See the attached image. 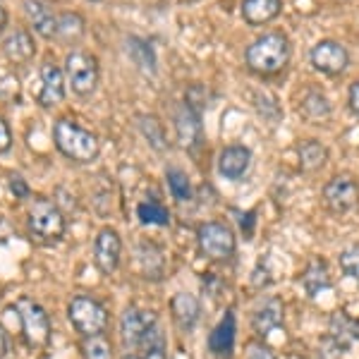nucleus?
<instances>
[{"label": "nucleus", "instance_id": "f257e3e1", "mask_svg": "<svg viewBox=\"0 0 359 359\" xmlns=\"http://www.w3.org/2000/svg\"><path fill=\"white\" fill-rule=\"evenodd\" d=\"M290 60V41L285 34L269 32L247 48V67L257 74H276Z\"/></svg>", "mask_w": 359, "mask_h": 359}, {"label": "nucleus", "instance_id": "f03ea898", "mask_svg": "<svg viewBox=\"0 0 359 359\" xmlns=\"http://www.w3.org/2000/svg\"><path fill=\"white\" fill-rule=\"evenodd\" d=\"M53 139L57 151L77 163H91L101 151V144L94 132L79 127L74 120H57L53 127Z\"/></svg>", "mask_w": 359, "mask_h": 359}, {"label": "nucleus", "instance_id": "7ed1b4c3", "mask_svg": "<svg viewBox=\"0 0 359 359\" xmlns=\"http://www.w3.org/2000/svg\"><path fill=\"white\" fill-rule=\"evenodd\" d=\"M69 323L74 326L82 338H94V335H103L108 328V311L98 299L89 297V294H77L67 306Z\"/></svg>", "mask_w": 359, "mask_h": 359}, {"label": "nucleus", "instance_id": "20e7f679", "mask_svg": "<svg viewBox=\"0 0 359 359\" xmlns=\"http://www.w3.org/2000/svg\"><path fill=\"white\" fill-rule=\"evenodd\" d=\"M196 242H199V249L206 259L211 262H228V259L235 257V235L233 230L225 223L218 221H208L204 225H199L196 230Z\"/></svg>", "mask_w": 359, "mask_h": 359}, {"label": "nucleus", "instance_id": "39448f33", "mask_svg": "<svg viewBox=\"0 0 359 359\" xmlns=\"http://www.w3.org/2000/svg\"><path fill=\"white\" fill-rule=\"evenodd\" d=\"M17 314L22 318V333H25V340L29 347L39 350V347H46L50 340V321L48 314L41 304H36L32 297H20L17 299Z\"/></svg>", "mask_w": 359, "mask_h": 359}, {"label": "nucleus", "instance_id": "423d86ee", "mask_svg": "<svg viewBox=\"0 0 359 359\" xmlns=\"http://www.w3.org/2000/svg\"><path fill=\"white\" fill-rule=\"evenodd\" d=\"M29 233L41 242H57L65 235V218L60 208L46 199H36L29 211Z\"/></svg>", "mask_w": 359, "mask_h": 359}, {"label": "nucleus", "instance_id": "0eeeda50", "mask_svg": "<svg viewBox=\"0 0 359 359\" xmlns=\"http://www.w3.org/2000/svg\"><path fill=\"white\" fill-rule=\"evenodd\" d=\"M67 84L77 96H91L98 84V60L91 53L74 50L65 60Z\"/></svg>", "mask_w": 359, "mask_h": 359}, {"label": "nucleus", "instance_id": "6e6552de", "mask_svg": "<svg viewBox=\"0 0 359 359\" xmlns=\"http://www.w3.org/2000/svg\"><path fill=\"white\" fill-rule=\"evenodd\" d=\"M158 316L151 309L127 306L123 318H120V338H123L125 350L139 347L147 338H151V333L158 331Z\"/></svg>", "mask_w": 359, "mask_h": 359}, {"label": "nucleus", "instance_id": "1a4fd4ad", "mask_svg": "<svg viewBox=\"0 0 359 359\" xmlns=\"http://www.w3.org/2000/svg\"><path fill=\"white\" fill-rule=\"evenodd\" d=\"M359 347V321L347 316L345 311H338L331 318L326 338V355L340 359L343 355H350Z\"/></svg>", "mask_w": 359, "mask_h": 359}, {"label": "nucleus", "instance_id": "9d476101", "mask_svg": "<svg viewBox=\"0 0 359 359\" xmlns=\"http://www.w3.org/2000/svg\"><path fill=\"white\" fill-rule=\"evenodd\" d=\"M309 57H311V65H314L318 72L328 74V77H338V74H343L347 65H350V55H347L345 46L338 41H331V39L318 41L314 48H311Z\"/></svg>", "mask_w": 359, "mask_h": 359}, {"label": "nucleus", "instance_id": "9b49d317", "mask_svg": "<svg viewBox=\"0 0 359 359\" xmlns=\"http://www.w3.org/2000/svg\"><path fill=\"white\" fill-rule=\"evenodd\" d=\"M323 201L333 213H347L359 204V184L355 177L338 175L323 187Z\"/></svg>", "mask_w": 359, "mask_h": 359}, {"label": "nucleus", "instance_id": "f8f14e48", "mask_svg": "<svg viewBox=\"0 0 359 359\" xmlns=\"http://www.w3.org/2000/svg\"><path fill=\"white\" fill-rule=\"evenodd\" d=\"M120 252H123V242L120 235L113 228H103L94 240V264L101 273L111 276L115 273L120 264Z\"/></svg>", "mask_w": 359, "mask_h": 359}, {"label": "nucleus", "instance_id": "ddd939ff", "mask_svg": "<svg viewBox=\"0 0 359 359\" xmlns=\"http://www.w3.org/2000/svg\"><path fill=\"white\" fill-rule=\"evenodd\" d=\"M39 79H41V86L36 89V101L43 108L57 106L65 98V77H62V69L53 65V62H43Z\"/></svg>", "mask_w": 359, "mask_h": 359}, {"label": "nucleus", "instance_id": "4468645a", "mask_svg": "<svg viewBox=\"0 0 359 359\" xmlns=\"http://www.w3.org/2000/svg\"><path fill=\"white\" fill-rule=\"evenodd\" d=\"M283 323V302L278 297H266L257 306L252 314V326L259 338H269L276 328Z\"/></svg>", "mask_w": 359, "mask_h": 359}, {"label": "nucleus", "instance_id": "2eb2a0df", "mask_svg": "<svg viewBox=\"0 0 359 359\" xmlns=\"http://www.w3.org/2000/svg\"><path fill=\"white\" fill-rule=\"evenodd\" d=\"M235 338H237V323L233 311H225V316L218 321V326L213 328L208 335V350L221 359H230L235 350Z\"/></svg>", "mask_w": 359, "mask_h": 359}, {"label": "nucleus", "instance_id": "dca6fc26", "mask_svg": "<svg viewBox=\"0 0 359 359\" xmlns=\"http://www.w3.org/2000/svg\"><path fill=\"white\" fill-rule=\"evenodd\" d=\"M170 311H172V321L182 333L194 331V326L199 323L201 316V304L194 294L189 292H177L175 297L170 299Z\"/></svg>", "mask_w": 359, "mask_h": 359}, {"label": "nucleus", "instance_id": "f3484780", "mask_svg": "<svg viewBox=\"0 0 359 359\" xmlns=\"http://www.w3.org/2000/svg\"><path fill=\"white\" fill-rule=\"evenodd\" d=\"M22 8L29 20V25L34 27V32L43 39L57 36V17L50 13V8L41 0H22Z\"/></svg>", "mask_w": 359, "mask_h": 359}, {"label": "nucleus", "instance_id": "a211bd4d", "mask_svg": "<svg viewBox=\"0 0 359 359\" xmlns=\"http://www.w3.org/2000/svg\"><path fill=\"white\" fill-rule=\"evenodd\" d=\"M3 53L13 65H27L36 55V43L27 29H17L3 41Z\"/></svg>", "mask_w": 359, "mask_h": 359}, {"label": "nucleus", "instance_id": "6ab92c4d", "mask_svg": "<svg viewBox=\"0 0 359 359\" xmlns=\"http://www.w3.org/2000/svg\"><path fill=\"white\" fill-rule=\"evenodd\" d=\"M252 165V151L247 147H228L218 156V172L225 180H240Z\"/></svg>", "mask_w": 359, "mask_h": 359}, {"label": "nucleus", "instance_id": "aec40b11", "mask_svg": "<svg viewBox=\"0 0 359 359\" xmlns=\"http://www.w3.org/2000/svg\"><path fill=\"white\" fill-rule=\"evenodd\" d=\"M175 130L177 139L184 149H194L201 139V123H199V113L192 103H184L175 115Z\"/></svg>", "mask_w": 359, "mask_h": 359}, {"label": "nucleus", "instance_id": "412c9836", "mask_svg": "<svg viewBox=\"0 0 359 359\" xmlns=\"http://www.w3.org/2000/svg\"><path fill=\"white\" fill-rule=\"evenodd\" d=\"M283 0H245L242 3V17L247 25L262 27L269 25L271 20H276L280 15Z\"/></svg>", "mask_w": 359, "mask_h": 359}, {"label": "nucleus", "instance_id": "4be33fe9", "mask_svg": "<svg viewBox=\"0 0 359 359\" xmlns=\"http://www.w3.org/2000/svg\"><path fill=\"white\" fill-rule=\"evenodd\" d=\"M331 285L333 283H331V273H328V264L323 262V259H314V262L306 266V271L302 273L304 292L309 294V297H316V294L328 290Z\"/></svg>", "mask_w": 359, "mask_h": 359}, {"label": "nucleus", "instance_id": "5701e85b", "mask_svg": "<svg viewBox=\"0 0 359 359\" xmlns=\"http://www.w3.org/2000/svg\"><path fill=\"white\" fill-rule=\"evenodd\" d=\"M123 359H165V335L163 331H154L151 338H147L139 347L125 350Z\"/></svg>", "mask_w": 359, "mask_h": 359}, {"label": "nucleus", "instance_id": "b1692460", "mask_svg": "<svg viewBox=\"0 0 359 359\" xmlns=\"http://www.w3.org/2000/svg\"><path fill=\"white\" fill-rule=\"evenodd\" d=\"M299 111H302L304 118L311 120V123H321V120L331 118V103H328V98L323 96L321 91H309V94L302 98Z\"/></svg>", "mask_w": 359, "mask_h": 359}, {"label": "nucleus", "instance_id": "393cba45", "mask_svg": "<svg viewBox=\"0 0 359 359\" xmlns=\"http://www.w3.org/2000/svg\"><path fill=\"white\" fill-rule=\"evenodd\" d=\"M137 218L144 225H161V228L170 225V211H168V208L156 199L142 201V204L137 206Z\"/></svg>", "mask_w": 359, "mask_h": 359}, {"label": "nucleus", "instance_id": "a878e982", "mask_svg": "<svg viewBox=\"0 0 359 359\" xmlns=\"http://www.w3.org/2000/svg\"><path fill=\"white\" fill-rule=\"evenodd\" d=\"M297 154H299V163H302L304 170H316V168H321L328 158L326 147H321V144L314 142V139L299 144Z\"/></svg>", "mask_w": 359, "mask_h": 359}, {"label": "nucleus", "instance_id": "bb28decb", "mask_svg": "<svg viewBox=\"0 0 359 359\" xmlns=\"http://www.w3.org/2000/svg\"><path fill=\"white\" fill-rule=\"evenodd\" d=\"M57 36L65 41H79L84 36V20L77 13H65L57 20Z\"/></svg>", "mask_w": 359, "mask_h": 359}, {"label": "nucleus", "instance_id": "cd10ccee", "mask_svg": "<svg viewBox=\"0 0 359 359\" xmlns=\"http://www.w3.org/2000/svg\"><path fill=\"white\" fill-rule=\"evenodd\" d=\"M168 187H170V194L175 196L177 201L192 199V184H189V177L184 175L182 170H177V168L168 170Z\"/></svg>", "mask_w": 359, "mask_h": 359}, {"label": "nucleus", "instance_id": "c85d7f7f", "mask_svg": "<svg viewBox=\"0 0 359 359\" xmlns=\"http://www.w3.org/2000/svg\"><path fill=\"white\" fill-rule=\"evenodd\" d=\"M82 355L84 359H113V347L103 335H94V338H84Z\"/></svg>", "mask_w": 359, "mask_h": 359}, {"label": "nucleus", "instance_id": "c756f323", "mask_svg": "<svg viewBox=\"0 0 359 359\" xmlns=\"http://www.w3.org/2000/svg\"><path fill=\"white\" fill-rule=\"evenodd\" d=\"M142 123H139V127H142V132H144V137L151 142V147L154 149H163L165 144H163V127H161V123L156 118H139Z\"/></svg>", "mask_w": 359, "mask_h": 359}, {"label": "nucleus", "instance_id": "7c9ffc66", "mask_svg": "<svg viewBox=\"0 0 359 359\" xmlns=\"http://www.w3.org/2000/svg\"><path fill=\"white\" fill-rule=\"evenodd\" d=\"M340 269L345 271V276H350L352 280L359 283V245L347 247L343 254H340Z\"/></svg>", "mask_w": 359, "mask_h": 359}, {"label": "nucleus", "instance_id": "2f4dec72", "mask_svg": "<svg viewBox=\"0 0 359 359\" xmlns=\"http://www.w3.org/2000/svg\"><path fill=\"white\" fill-rule=\"evenodd\" d=\"M20 96V82L10 69L0 67V98H17Z\"/></svg>", "mask_w": 359, "mask_h": 359}, {"label": "nucleus", "instance_id": "473e14b6", "mask_svg": "<svg viewBox=\"0 0 359 359\" xmlns=\"http://www.w3.org/2000/svg\"><path fill=\"white\" fill-rule=\"evenodd\" d=\"M10 147H13V135H10L8 123H5V120L0 118V154L10 151Z\"/></svg>", "mask_w": 359, "mask_h": 359}, {"label": "nucleus", "instance_id": "72a5a7b5", "mask_svg": "<svg viewBox=\"0 0 359 359\" xmlns=\"http://www.w3.org/2000/svg\"><path fill=\"white\" fill-rule=\"evenodd\" d=\"M247 359H276V355L269 350V347H264V345H254L252 350H249Z\"/></svg>", "mask_w": 359, "mask_h": 359}, {"label": "nucleus", "instance_id": "f704fd0d", "mask_svg": "<svg viewBox=\"0 0 359 359\" xmlns=\"http://www.w3.org/2000/svg\"><path fill=\"white\" fill-rule=\"evenodd\" d=\"M347 101H350L352 113L359 115V82H355L350 86V94H347Z\"/></svg>", "mask_w": 359, "mask_h": 359}, {"label": "nucleus", "instance_id": "c9c22d12", "mask_svg": "<svg viewBox=\"0 0 359 359\" xmlns=\"http://www.w3.org/2000/svg\"><path fill=\"white\" fill-rule=\"evenodd\" d=\"M10 187H13V192H15L17 196H22V199H25V196H29V187L25 184V180H22V177H13Z\"/></svg>", "mask_w": 359, "mask_h": 359}, {"label": "nucleus", "instance_id": "e433bc0d", "mask_svg": "<svg viewBox=\"0 0 359 359\" xmlns=\"http://www.w3.org/2000/svg\"><path fill=\"white\" fill-rule=\"evenodd\" d=\"M8 347H10V335L5 333L3 326H0V355H5V352H8Z\"/></svg>", "mask_w": 359, "mask_h": 359}, {"label": "nucleus", "instance_id": "4c0bfd02", "mask_svg": "<svg viewBox=\"0 0 359 359\" xmlns=\"http://www.w3.org/2000/svg\"><path fill=\"white\" fill-rule=\"evenodd\" d=\"M5 25H8V13H5V8L0 5V32L5 29Z\"/></svg>", "mask_w": 359, "mask_h": 359}, {"label": "nucleus", "instance_id": "58836bf2", "mask_svg": "<svg viewBox=\"0 0 359 359\" xmlns=\"http://www.w3.org/2000/svg\"><path fill=\"white\" fill-rule=\"evenodd\" d=\"M91 3H98V0H91Z\"/></svg>", "mask_w": 359, "mask_h": 359}]
</instances>
